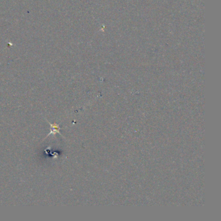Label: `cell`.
I'll return each mask as SVG.
<instances>
[{
  "mask_svg": "<svg viewBox=\"0 0 221 221\" xmlns=\"http://www.w3.org/2000/svg\"><path fill=\"white\" fill-rule=\"evenodd\" d=\"M50 125H51V132H50L48 134H47V136H49L51 135V134H53V135L55 136L56 134H60L59 130L60 129V128L59 127V125L56 124V123H54V124H51V123H49Z\"/></svg>",
  "mask_w": 221,
  "mask_h": 221,
  "instance_id": "6da1fadb",
  "label": "cell"
}]
</instances>
